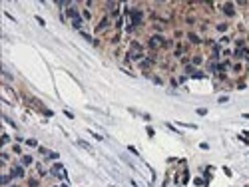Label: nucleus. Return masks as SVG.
I'll use <instances>...</instances> for the list:
<instances>
[{"instance_id": "obj_1", "label": "nucleus", "mask_w": 249, "mask_h": 187, "mask_svg": "<svg viewBox=\"0 0 249 187\" xmlns=\"http://www.w3.org/2000/svg\"><path fill=\"white\" fill-rule=\"evenodd\" d=\"M161 44V38H154V40H151V46H160Z\"/></svg>"}, {"instance_id": "obj_2", "label": "nucleus", "mask_w": 249, "mask_h": 187, "mask_svg": "<svg viewBox=\"0 0 249 187\" xmlns=\"http://www.w3.org/2000/svg\"><path fill=\"white\" fill-rule=\"evenodd\" d=\"M80 145H82V147H86L88 151H92V147H90V143H86V141H80Z\"/></svg>"}, {"instance_id": "obj_3", "label": "nucleus", "mask_w": 249, "mask_h": 187, "mask_svg": "<svg viewBox=\"0 0 249 187\" xmlns=\"http://www.w3.org/2000/svg\"><path fill=\"white\" fill-rule=\"evenodd\" d=\"M225 14L231 16V14H233V8H231V6H225Z\"/></svg>"}]
</instances>
